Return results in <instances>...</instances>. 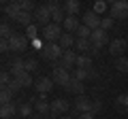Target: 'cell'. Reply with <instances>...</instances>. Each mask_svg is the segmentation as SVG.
<instances>
[{
	"label": "cell",
	"mask_w": 128,
	"mask_h": 119,
	"mask_svg": "<svg viewBox=\"0 0 128 119\" xmlns=\"http://www.w3.org/2000/svg\"><path fill=\"white\" fill-rule=\"evenodd\" d=\"M100 21H102V17H100V15H96L94 11L83 13V26H88L90 30H98V28H100Z\"/></svg>",
	"instance_id": "10"
},
{
	"label": "cell",
	"mask_w": 128,
	"mask_h": 119,
	"mask_svg": "<svg viewBox=\"0 0 128 119\" xmlns=\"http://www.w3.org/2000/svg\"><path fill=\"white\" fill-rule=\"evenodd\" d=\"M13 115H17V106H15L13 102H9V104H2V106H0V117H2V119H11Z\"/></svg>",
	"instance_id": "19"
},
{
	"label": "cell",
	"mask_w": 128,
	"mask_h": 119,
	"mask_svg": "<svg viewBox=\"0 0 128 119\" xmlns=\"http://www.w3.org/2000/svg\"><path fill=\"white\" fill-rule=\"evenodd\" d=\"M66 89H68L70 94H75V96H86V87H83V81H77V79H70V83L66 85Z\"/></svg>",
	"instance_id": "16"
},
{
	"label": "cell",
	"mask_w": 128,
	"mask_h": 119,
	"mask_svg": "<svg viewBox=\"0 0 128 119\" xmlns=\"http://www.w3.org/2000/svg\"><path fill=\"white\" fill-rule=\"evenodd\" d=\"M9 43H11V51H15V53H24V51L28 49L26 34H13V36L9 38Z\"/></svg>",
	"instance_id": "5"
},
{
	"label": "cell",
	"mask_w": 128,
	"mask_h": 119,
	"mask_svg": "<svg viewBox=\"0 0 128 119\" xmlns=\"http://www.w3.org/2000/svg\"><path fill=\"white\" fill-rule=\"evenodd\" d=\"M64 6L62 9H58V11H54V13H51V23H62L64 21Z\"/></svg>",
	"instance_id": "31"
},
{
	"label": "cell",
	"mask_w": 128,
	"mask_h": 119,
	"mask_svg": "<svg viewBox=\"0 0 128 119\" xmlns=\"http://www.w3.org/2000/svg\"><path fill=\"white\" fill-rule=\"evenodd\" d=\"M51 79H54V83H56V85L66 87V85L70 83V79H73V74H70L68 70L64 68V66H58V68L54 70V77H51Z\"/></svg>",
	"instance_id": "4"
},
{
	"label": "cell",
	"mask_w": 128,
	"mask_h": 119,
	"mask_svg": "<svg viewBox=\"0 0 128 119\" xmlns=\"http://www.w3.org/2000/svg\"><path fill=\"white\" fill-rule=\"evenodd\" d=\"M92 49V43L88 41V38H77V43H75V51H81V55H83V51H90Z\"/></svg>",
	"instance_id": "25"
},
{
	"label": "cell",
	"mask_w": 128,
	"mask_h": 119,
	"mask_svg": "<svg viewBox=\"0 0 128 119\" xmlns=\"http://www.w3.org/2000/svg\"><path fill=\"white\" fill-rule=\"evenodd\" d=\"M47 9H49L51 13H54V11H58V9H62V4H60L58 0H49V2H47Z\"/></svg>",
	"instance_id": "39"
},
{
	"label": "cell",
	"mask_w": 128,
	"mask_h": 119,
	"mask_svg": "<svg viewBox=\"0 0 128 119\" xmlns=\"http://www.w3.org/2000/svg\"><path fill=\"white\" fill-rule=\"evenodd\" d=\"M126 49H128V41L126 38H115V41H111V45H109V53L113 55V58H122Z\"/></svg>",
	"instance_id": "9"
},
{
	"label": "cell",
	"mask_w": 128,
	"mask_h": 119,
	"mask_svg": "<svg viewBox=\"0 0 128 119\" xmlns=\"http://www.w3.org/2000/svg\"><path fill=\"white\" fill-rule=\"evenodd\" d=\"M64 13H68V17H77L79 13V2L77 0H64Z\"/></svg>",
	"instance_id": "18"
},
{
	"label": "cell",
	"mask_w": 128,
	"mask_h": 119,
	"mask_svg": "<svg viewBox=\"0 0 128 119\" xmlns=\"http://www.w3.org/2000/svg\"><path fill=\"white\" fill-rule=\"evenodd\" d=\"M34 19H36V23H41L43 28H47L51 23V11L47 9V4L36 6V11H34Z\"/></svg>",
	"instance_id": "8"
},
{
	"label": "cell",
	"mask_w": 128,
	"mask_h": 119,
	"mask_svg": "<svg viewBox=\"0 0 128 119\" xmlns=\"http://www.w3.org/2000/svg\"><path fill=\"white\" fill-rule=\"evenodd\" d=\"M107 9H109V4H107V2H102V0H96V2H94V9H92V11H94L96 15H100V13H105Z\"/></svg>",
	"instance_id": "34"
},
{
	"label": "cell",
	"mask_w": 128,
	"mask_h": 119,
	"mask_svg": "<svg viewBox=\"0 0 128 119\" xmlns=\"http://www.w3.org/2000/svg\"><path fill=\"white\" fill-rule=\"evenodd\" d=\"M115 111L120 115H128V94H122L115 98Z\"/></svg>",
	"instance_id": "17"
},
{
	"label": "cell",
	"mask_w": 128,
	"mask_h": 119,
	"mask_svg": "<svg viewBox=\"0 0 128 119\" xmlns=\"http://www.w3.org/2000/svg\"><path fill=\"white\" fill-rule=\"evenodd\" d=\"M62 26L60 23H49L47 28H43L41 32V38L45 41V45H49V43H60V38H62Z\"/></svg>",
	"instance_id": "1"
},
{
	"label": "cell",
	"mask_w": 128,
	"mask_h": 119,
	"mask_svg": "<svg viewBox=\"0 0 128 119\" xmlns=\"http://www.w3.org/2000/svg\"><path fill=\"white\" fill-rule=\"evenodd\" d=\"M11 81H13V79H11V72H9V70H2V74H0V83H2V87H9Z\"/></svg>",
	"instance_id": "36"
},
{
	"label": "cell",
	"mask_w": 128,
	"mask_h": 119,
	"mask_svg": "<svg viewBox=\"0 0 128 119\" xmlns=\"http://www.w3.org/2000/svg\"><path fill=\"white\" fill-rule=\"evenodd\" d=\"M77 38H88V41H90V38H92V30L88 26H81L77 30Z\"/></svg>",
	"instance_id": "35"
},
{
	"label": "cell",
	"mask_w": 128,
	"mask_h": 119,
	"mask_svg": "<svg viewBox=\"0 0 128 119\" xmlns=\"http://www.w3.org/2000/svg\"><path fill=\"white\" fill-rule=\"evenodd\" d=\"M92 102H94V100H90L88 96H77V98H75L73 109H75V113H77V117L81 113H92Z\"/></svg>",
	"instance_id": "7"
},
{
	"label": "cell",
	"mask_w": 128,
	"mask_h": 119,
	"mask_svg": "<svg viewBox=\"0 0 128 119\" xmlns=\"http://www.w3.org/2000/svg\"><path fill=\"white\" fill-rule=\"evenodd\" d=\"M0 51H2V53H6V51H11V43L6 41V38H2V41H0Z\"/></svg>",
	"instance_id": "40"
},
{
	"label": "cell",
	"mask_w": 128,
	"mask_h": 119,
	"mask_svg": "<svg viewBox=\"0 0 128 119\" xmlns=\"http://www.w3.org/2000/svg\"><path fill=\"white\" fill-rule=\"evenodd\" d=\"M36 68H38V62H36V60H26V70H28V72H34Z\"/></svg>",
	"instance_id": "38"
},
{
	"label": "cell",
	"mask_w": 128,
	"mask_h": 119,
	"mask_svg": "<svg viewBox=\"0 0 128 119\" xmlns=\"http://www.w3.org/2000/svg\"><path fill=\"white\" fill-rule=\"evenodd\" d=\"M11 92H13V94H17L19 92V89H22V85H19V83H17V79H13V81H11Z\"/></svg>",
	"instance_id": "41"
},
{
	"label": "cell",
	"mask_w": 128,
	"mask_h": 119,
	"mask_svg": "<svg viewBox=\"0 0 128 119\" xmlns=\"http://www.w3.org/2000/svg\"><path fill=\"white\" fill-rule=\"evenodd\" d=\"M43 55H45V60H62L64 49L60 47V43H49L43 47Z\"/></svg>",
	"instance_id": "3"
},
{
	"label": "cell",
	"mask_w": 128,
	"mask_h": 119,
	"mask_svg": "<svg viewBox=\"0 0 128 119\" xmlns=\"http://www.w3.org/2000/svg\"><path fill=\"white\" fill-rule=\"evenodd\" d=\"M77 58H79V55L75 53V51H68V49H66V51H64V55H62V66H64L66 70H70L73 66H77Z\"/></svg>",
	"instance_id": "14"
},
{
	"label": "cell",
	"mask_w": 128,
	"mask_h": 119,
	"mask_svg": "<svg viewBox=\"0 0 128 119\" xmlns=\"http://www.w3.org/2000/svg\"><path fill=\"white\" fill-rule=\"evenodd\" d=\"M32 19H34V15H32V13H24V11H22V13H19V17H17V23L28 28V26H32V23H34Z\"/></svg>",
	"instance_id": "26"
},
{
	"label": "cell",
	"mask_w": 128,
	"mask_h": 119,
	"mask_svg": "<svg viewBox=\"0 0 128 119\" xmlns=\"http://www.w3.org/2000/svg\"><path fill=\"white\" fill-rule=\"evenodd\" d=\"M92 45H98L102 49L105 45H111V38H109V32H105L102 28H98V30H92V38H90Z\"/></svg>",
	"instance_id": "6"
},
{
	"label": "cell",
	"mask_w": 128,
	"mask_h": 119,
	"mask_svg": "<svg viewBox=\"0 0 128 119\" xmlns=\"http://www.w3.org/2000/svg\"><path fill=\"white\" fill-rule=\"evenodd\" d=\"M34 87H36L38 94H49L54 89V79H47V77H41L34 81Z\"/></svg>",
	"instance_id": "13"
},
{
	"label": "cell",
	"mask_w": 128,
	"mask_h": 119,
	"mask_svg": "<svg viewBox=\"0 0 128 119\" xmlns=\"http://www.w3.org/2000/svg\"><path fill=\"white\" fill-rule=\"evenodd\" d=\"M75 43H77V41H75L73 34H68V32H64V34H62V38H60V47H62L64 51L68 49V47H73Z\"/></svg>",
	"instance_id": "24"
},
{
	"label": "cell",
	"mask_w": 128,
	"mask_h": 119,
	"mask_svg": "<svg viewBox=\"0 0 128 119\" xmlns=\"http://www.w3.org/2000/svg\"><path fill=\"white\" fill-rule=\"evenodd\" d=\"M109 11H111V17L126 19L128 17V2H124V0H115V2L109 4Z\"/></svg>",
	"instance_id": "2"
},
{
	"label": "cell",
	"mask_w": 128,
	"mask_h": 119,
	"mask_svg": "<svg viewBox=\"0 0 128 119\" xmlns=\"http://www.w3.org/2000/svg\"><path fill=\"white\" fill-rule=\"evenodd\" d=\"M60 119H73V117H68V115H64V117H60Z\"/></svg>",
	"instance_id": "45"
},
{
	"label": "cell",
	"mask_w": 128,
	"mask_h": 119,
	"mask_svg": "<svg viewBox=\"0 0 128 119\" xmlns=\"http://www.w3.org/2000/svg\"><path fill=\"white\" fill-rule=\"evenodd\" d=\"M115 68L120 72H128V55H122V58L115 60Z\"/></svg>",
	"instance_id": "29"
},
{
	"label": "cell",
	"mask_w": 128,
	"mask_h": 119,
	"mask_svg": "<svg viewBox=\"0 0 128 119\" xmlns=\"http://www.w3.org/2000/svg\"><path fill=\"white\" fill-rule=\"evenodd\" d=\"M17 115H22L24 119H28V117L32 115V102H30V100L19 102V104H17Z\"/></svg>",
	"instance_id": "21"
},
{
	"label": "cell",
	"mask_w": 128,
	"mask_h": 119,
	"mask_svg": "<svg viewBox=\"0 0 128 119\" xmlns=\"http://www.w3.org/2000/svg\"><path fill=\"white\" fill-rule=\"evenodd\" d=\"M88 77H90V70H81V68L73 70V79H77V81H86Z\"/></svg>",
	"instance_id": "33"
},
{
	"label": "cell",
	"mask_w": 128,
	"mask_h": 119,
	"mask_svg": "<svg viewBox=\"0 0 128 119\" xmlns=\"http://www.w3.org/2000/svg\"><path fill=\"white\" fill-rule=\"evenodd\" d=\"M38 119H54V117H51V115H41Z\"/></svg>",
	"instance_id": "44"
},
{
	"label": "cell",
	"mask_w": 128,
	"mask_h": 119,
	"mask_svg": "<svg viewBox=\"0 0 128 119\" xmlns=\"http://www.w3.org/2000/svg\"><path fill=\"white\" fill-rule=\"evenodd\" d=\"M0 102H2V104L13 102V92H11V87H2V92H0Z\"/></svg>",
	"instance_id": "28"
},
{
	"label": "cell",
	"mask_w": 128,
	"mask_h": 119,
	"mask_svg": "<svg viewBox=\"0 0 128 119\" xmlns=\"http://www.w3.org/2000/svg\"><path fill=\"white\" fill-rule=\"evenodd\" d=\"M68 111V102L64 98H58V100L51 102V117H64Z\"/></svg>",
	"instance_id": "11"
},
{
	"label": "cell",
	"mask_w": 128,
	"mask_h": 119,
	"mask_svg": "<svg viewBox=\"0 0 128 119\" xmlns=\"http://www.w3.org/2000/svg\"><path fill=\"white\" fill-rule=\"evenodd\" d=\"M79 28H81V23H79V19H77V17H66V19H64V30H66L68 34L77 32Z\"/></svg>",
	"instance_id": "20"
},
{
	"label": "cell",
	"mask_w": 128,
	"mask_h": 119,
	"mask_svg": "<svg viewBox=\"0 0 128 119\" xmlns=\"http://www.w3.org/2000/svg\"><path fill=\"white\" fill-rule=\"evenodd\" d=\"M15 79H17V83H19L22 87H30V85H34V79H32L30 72H22L19 77H15Z\"/></svg>",
	"instance_id": "23"
},
{
	"label": "cell",
	"mask_w": 128,
	"mask_h": 119,
	"mask_svg": "<svg viewBox=\"0 0 128 119\" xmlns=\"http://www.w3.org/2000/svg\"><path fill=\"white\" fill-rule=\"evenodd\" d=\"M2 13H4V17H11L17 21L19 13H22V6H19V2H4L2 4Z\"/></svg>",
	"instance_id": "12"
},
{
	"label": "cell",
	"mask_w": 128,
	"mask_h": 119,
	"mask_svg": "<svg viewBox=\"0 0 128 119\" xmlns=\"http://www.w3.org/2000/svg\"><path fill=\"white\" fill-rule=\"evenodd\" d=\"M9 72L13 74V79L19 77L22 72H28V70H26V60H13L11 66H9Z\"/></svg>",
	"instance_id": "15"
},
{
	"label": "cell",
	"mask_w": 128,
	"mask_h": 119,
	"mask_svg": "<svg viewBox=\"0 0 128 119\" xmlns=\"http://www.w3.org/2000/svg\"><path fill=\"white\" fill-rule=\"evenodd\" d=\"M19 6H22L24 13H32V11H36V6H34L32 0H19Z\"/></svg>",
	"instance_id": "30"
},
{
	"label": "cell",
	"mask_w": 128,
	"mask_h": 119,
	"mask_svg": "<svg viewBox=\"0 0 128 119\" xmlns=\"http://www.w3.org/2000/svg\"><path fill=\"white\" fill-rule=\"evenodd\" d=\"M94 117H96L94 113H81V115H79L77 119H94Z\"/></svg>",
	"instance_id": "43"
},
{
	"label": "cell",
	"mask_w": 128,
	"mask_h": 119,
	"mask_svg": "<svg viewBox=\"0 0 128 119\" xmlns=\"http://www.w3.org/2000/svg\"><path fill=\"white\" fill-rule=\"evenodd\" d=\"M13 34H15V32H13V30H11V26H9V23H6V21L2 23V26H0V36H2V38H6V41H9V38L13 36Z\"/></svg>",
	"instance_id": "32"
},
{
	"label": "cell",
	"mask_w": 128,
	"mask_h": 119,
	"mask_svg": "<svg viewBox=\"0 0 128 119\" xmlns=\"http://www.w3.org/2000/svg\"><path fill=\"white\" fill-rule=\"evenodd\" d=\"M77 68H81V70H92V58H90V55H81V53H79V58H77Z\"/></svg>",
	"instance_id": "22"
},
{
	"label": "cell",
	"mask_w": 128,
	"mask_h": 119,
	"mask_svg": "<svg viewBox=\"0 0 128 119\" xmlns=\"http://www.w3.org/2000/svg\"><path fill=\"white\" fill-rule=\"evenodd\" d=\"M100 28L105 30V32H109L111 28H113V17H102V21H100Z\"/></svg>",
	"instance_id": "37"
},
{
	"label": "cell",
	"mask_w": 128,
	"mask_h": 119,
	"mask_svg": "<svg viewBox=\"0 0 128 119\" xmlns=\"http://www.w3.org/2000/svg\"><path fill=\"white\" fill-rule=\"evenodd\" d=\"M38 28H36V23H32V26H28L26 28V38L28 41H38Z\"/></svg>",
	"instance_id": "27"
},
{
	"label": "cell",
	"mask_w": 128,
	"mask_h": 119,
	"mask_svg": "<svg viewBox=\"0 0 128 119\" xmlns=\"http://www.w3.org/2000/svg\"><path fill=\"white\" fill-rule=\"evenodd\" d=\"M100 106H102L100 102H98V100H94V102H92V113L96 115V113H98V111H100Z\"/></svg>",
	"instance_id": "42"
}]
</instances>
